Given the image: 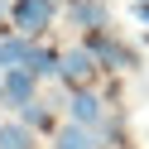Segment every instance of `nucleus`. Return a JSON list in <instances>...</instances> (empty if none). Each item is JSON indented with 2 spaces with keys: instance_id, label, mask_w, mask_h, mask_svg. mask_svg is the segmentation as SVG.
<instances>
[{
  "instance_id": "obj_8",
  "label": "nucleus",
  "mask_w": 149,
  "mask_h": 149,
  "mask_svg": "<svg viewBox=\"0 0 149 149\" xmlns=\"http://www.w3.org/2000/svg\"><path fill=\"white\" fill-rule=\"evenodd\" d=\"M0 149H34V130L19 120H5L0 125Z\"/></svg>"
},
{
  "instance_id": "obj_1",
  "label": "nucleus",
  "mask_w": 149,
  "mask_h": 149,
  "mask_svg": "<svg viewBox=\"0 0 149 149\" xmlns=\"http://www.w3.org/2000/svg\"><path fill=\"white\" fill-rule=\"evenodd\" d=\"M53 0H15V29H24V39H34V34H43L53 24Z\"/></svg>"
},
{
  "instance_id": "obj_9",
  "label": "nucleus",
  "mask_w": 149,
  "mask_h": 149,
  "mask_svg": "<svg viewBox=\"0 0 149 149\" xmlns=\"http://www.w3.org/2000/svg\"><path fill=\"white\" fill-rule=\"evenodd\" d=\"M29 72H34V77H63V53H53V48H34Z\"/></svg>"
},
{
  "instance_id": "obj_5",
  "label": "nucleus",
  "mask_w": 149,
  "mask_h": 149,
  "mask_svg": "<svg viewBox=\"0 0 149 149\" xmlns=\"http://www.w3.org/2000/svg\"><path fill=\"white\" fill-rule=\"evenodd\" d=\"M96 68H101V63L91 58V48H87V43H82V48H68V53H63V82H72V91H77L82 82L96 72Z\"/></svg>"
},
{
  "instance_id": "obj_3",
  "label": "nucleus",
  "mask_w": 149,
  "mask_h": 149,
  "mask_svg": "<svg viewBox=\"0 0 149 149\" xmlns=\"http://www.w3.org/2000/svg\"><path fill=\"white\" fill-rule=\"evenodd\" d=\"M68 19H72V29L101 34V24L111 19V10H106V0H68Z\"/></svg>"
},
{
  "instance_id": "obj_6",
  "label": "nucleus",
  "mask_w": 149,
  "mask_h": 149,
  "mask_svg": "<svg viewBox=\"0 0 149 149\" xmlns=\"http://www.w3.org/2000/svg\"><path fill=\"white\" fill-rule=\"evenodd\" d=\"M34 48H39V43H34V39H24V34H10V39H0V68H5V72L29 68Z\"/></svg>"
},
{
  "instance_id": "obj_11",
  "label": "nucleus",
  "mask_w": 149,
  "mask_h": 149,
  "mask_svg": "<svg viewBox=\"0 0 149 149\" xmlns=\"http://www.w3.org/2000/svg\"><path fill=\"white\" fill-rule=\"evenodd\" d=\"M19 125H29V130H48V111H43V101H34V106L19 111Z\"/></svg>"
},
{
  "instance_id": "obj_15",
  "label": "nucleus",
  "mask_w": 149,
  "mask_h": 149,
  "mask_svg": "<svg viewBox=\"0 0 149 149\" xmlns=\"http://www.w3.org/2000/svg\"><path fill=\"white\" fill-rule=\"evenodd\" d=\"M144 39H149V29H144Z\"/></svg>"
},
{
  "instance_id": "obj_10",
  "label": "nucleus",
  "mask_w": 149,
  "mask_h": 149,
  "mask_svg": "<svg viewBox=\"0 0 149 149\" xmlns=\"http://www.w3.org/2000/svg\"><path fill=\"white\" fill-rule=\"evenodd\" d=\"M58 149H101V139L82 125H63L58 130Z\"/></svg>"
},
{
  "instance_id": "obj_7",
  "label": "nucleus",
  "mask_w": 149,
  "mask_h": 149,
  "mask_svg": "<svg viewBox=\"0 0 149 149\" xmlns=\"http://www.w3.org/2000/svg\"><path fill=\"white\" fill-rule=\"evenodd\" d=\"M87 48H91V58H96V63H106V68H111V63H116V68H135V53H130V48H120V43H116V39H106V34H91V43H87Z\"/></svg>"
},
{
  "instance_id": "obj_14",
  "label": "nucleus",
  "mask_w": 149,
  "mask_h": 149,
  "mask_svg": "<svg viewBox=\"0 0 149 149\" xmlns=\"http://www.w3.org/2000/svg\"><path fill=\"white\" fill-rule=\"evenodd\" d=\"M0 15H5V0H0Z\"/></svg>"
},
{
  "instance_id": "obj_2",
  "label": "nucleus",
  "mask_w": 149,
  "mask_h": 149,
  "mask_svg": "<svg viewBox=\"0 0 149 149\" xmlns=\"http://www.w3.org/2000/svg\"><path fill=\"white\" fill-rule=\"evenodd\" d=\"M68 116H72V125L91 130V125H101V120H106V101H101L96 91L77 87V91H68Z\"/></svg>"
},
{
  "instance_id": "obj_13",
  "label": "nucleus",
  "mask_w": 149,
  "mask_h": 149,
  "mask_svg": "<svg viewBox=\"0 0 149 149\" xmlns=\"http://www.w3.org/2000/svg\"><path fill=\"white\" fill-rule=\"evenodd\" d=\"M0 91H5V72H0Z\"/></svg>"
},
{
  "instance_id": "obj_12",
  "label": "nucleus",
  "mask_w": 149,
  "mask_h": 149,
  "mask_svg": "<svg viewBox=\"0 0 149 149\" xmlns=\"http://www.w3.org/2000/svg\"><path fill=\"white\" fill-rule=\"evenodd\" d=\"M135 15H139V19L149 24V0H135Z\"/></svg>"
},
{
  "instance_id": "obj_4",
  "label": "nucleus",
  "mask_w": 149,
  "mask_h": 149,
  "mask_svg": "<svg viewBox=\"0 0 149 149\" xmlns=\"http://www.w3.org/2000/svg\"><path fill=\"white\" fill-rule=\"evenodd\" d=\"M34 87H39V77H34L29 68H19V72H5V91H0V101L5 106H34Z\"/></svg>"
}]
</instances>
